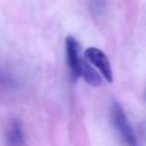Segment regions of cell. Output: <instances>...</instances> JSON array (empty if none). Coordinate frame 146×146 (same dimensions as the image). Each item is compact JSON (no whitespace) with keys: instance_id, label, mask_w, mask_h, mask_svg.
I'll return each instance as SVG.
<instances>
[{"instance_id":"1","label":"cell","mask_w":146,"mask_h":146,"mask_svg":"<svg viewBox=\"0 0 146 146\" xmlns=\"http://www.w3.org/2000/svg\"><path fill=\"white\" fill-rule=\"evenodd\" d=\"M112 120L115 129L120 133L122 140L128 146H135L136 145V137L133 133V130L125 116L124 111L120 106V104L114 103L112 106Z\"/></svg>"},{"instance_id":"2","label":"cell","mask_w":146,"mask_h":146,"mask_svg":"<svg viewBox=\"0 0 146 146\" xmlns=\"http://www.w3.org/2000/svg\"><path fill=\"white\" fill-rule=\"evenodd\" d=\"M65 47H66V58H67V64L70 66L71 72L75 76H80L81 68L83 64L87 62L82 55H81V47L76 39L73 36H67L65 40Z\"/></svg>"},{"instance_id":"3","label":"cell","mask_w":146,"mask_h":146,"mask_svg":"<svg viewBox=\"0 0 146 146\" xmlns=\"http://www.w3.org/2000/svg\"><path fill=\"white\" fill-rule=\"evenodd\" d=\"M83 56H84V58L89 63H91L92 65H95L100 71V73L103 74V76L108 82H112L113 81V73H112L111 64L108 62L107 56L100 49H98L96 47H90V48H88V49L84 50Z\"/></svg>"},{"instance_id":"4","label":"cell","mask_w":146,"mask_h":146,"mask_svg":"<svg viewBox=\"0 0 146 146\" xmlns=\"http://www.w3.org/2000/svg\"><path fill=\"white\" fill-rule=\"evenodd\" d=\"M6 146H23L24 132L21 122L17 119H11L6 128Z\"/></svg>"}]
</instances>
